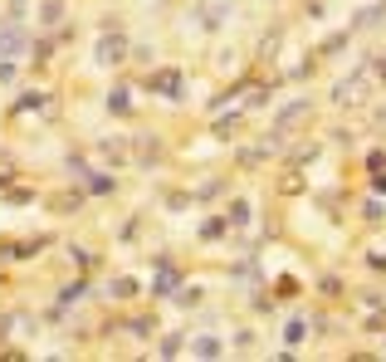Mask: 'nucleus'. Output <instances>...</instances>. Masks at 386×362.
Wrapping results in <instances>:
<instances>
[{"label": "nucleus", "mask_w": 386, "mask_h": 362, "mask_svg": "<svg viewBox=\"0 0 386 362\" xmlns=\"http://www.w3.org/2000/svg\"><path fill=\"white\" fill-rule=\"evenodd\" d=\"M128 59V39L123 34H103V44H98V64L103 69H118Z\"/></svg>", "instance_id": "obj_1"}, {"label": "nucleus", "mask_w": 386, "mask_h": 362, "mask_svg": "<svg viewBox=\"0 0 386 362\" xmlns=\"http://www.w3.org/2000/svg\"><path fill=\"white\" fill-rule=\"evenodd\" d=\"M108 108H113V113H128V108H132V103H128V88H118L113 98H108Z\"/></svg>", "instance_id": "obj_2"}]
</instances>
